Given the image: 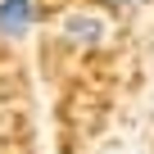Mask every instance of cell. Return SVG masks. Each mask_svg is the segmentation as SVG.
<instances>
[{"instance_id":"2","label":"cell","mask_w":154,"mask_h":154,"mask_svg":"<svg viewBox=\"0 0 154 154\" xmlns=\"http://www.w3.org/2000/svg\"><path fill=\"white\" fill-rule=\"evenodd\" d=\"M100 32H104V27L95 23V14H72V18H68V36L86 41V45H91V41H100Z\"/></svg>"},{"instance_id":"1","label":"cell","mask_w":154,"mask_h":154,"mask_svg":"<svg viewBox=\"0 0 154 154\" xmlns=\"http://www.w3.org/2000/svg\"><path fill=\"white\" fill-rule=\"evenodd\" d=\"M27 18H32V0H0V32H27Z\"/></svg>"},{"instance_id":"3","label":"cell","mask_w":154,"mask_h":154,"mask_svg":"<svg viewBox=\"0 0 154 154\" xmlns=\"http://www.w3.org/2000/svg\"><path fill=\"white\" fill-rule=\"evenodd\" d=\"M118 5H140V0H118Z\"/></svg>"}]
</instances>
